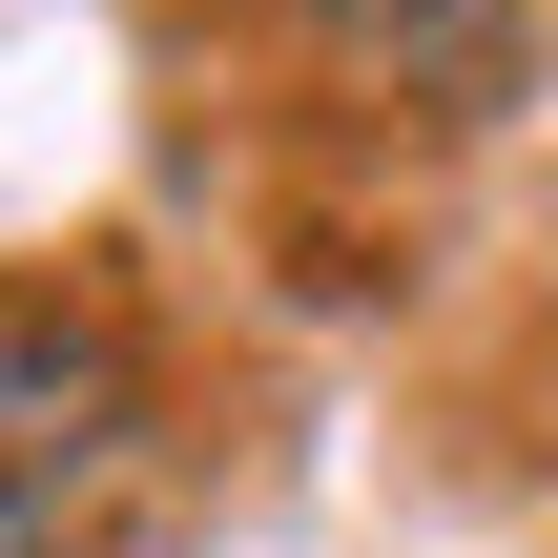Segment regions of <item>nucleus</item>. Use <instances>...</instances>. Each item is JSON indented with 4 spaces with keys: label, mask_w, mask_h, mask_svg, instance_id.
<instances>
[{
    "label": "nucleus",
    "mask_w": 558,
    "mask_h": 558,
    "mask_svg": "<svg viewBox=\"0 0 558 558\" xmlns=\"http://www.w3.org/2000/svg\"><path fill=\"white\" fill-rule=\"evenodd\" d=\"M145 352L104 311H0V558H124L145 538Z\"/></svg>",
    "instance_id": "obj_1"
},
{
    "label": "nucleus",
    "mask_w": 558,
    "mask_h": 558,
    "mask_svg": "<svg viewBox=\"0 0 558 558\" xmlns=\"http://www.w3.org/2000/svg\"><path fill=\"white\" fill-rule=\"evenodd\" d=\"M311 41L373 62V83H497L518 62V0H311Z\"/></svg>",
    "instance_id": "obj_2"
}]
</instances>
